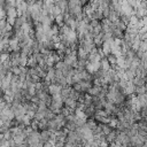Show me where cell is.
Wrapping results in <instances>:
<instances>
[{"instance_id":"cell-17","label":"cell","mask_w":147,"mask_h":147,"mask_svg":"<svg viewBox=\"0 0 147 147\" xmlns=\"http://www.w3.org/2000/svg\"><path fill=\"white\" fill-rule=\"evenodd\" d=\"M136 96H139V95H145L146 94V87L145 86H138L136 87Z\"/></svg>"},{"instance_id":"cell-24","label":"cell","mask_w":147,"mask_h":147,"mask_svg":"<svg viewBox=\"0 0 147 147\" xmlns=\"http://www.w3.org/2000/svg\"><path fill=\"white\" fill-rule=\"evenodd\" d=\"M34 115H36V111H32V110H28V111H26V116L30 117L31 119L34 118Z\"/></svg>"},{"instance_id":"cell-19","label":"cell","mask_w":147,"mask_h":147,"mask_svg":"<svg viewBox=\"0 0 147 147\" xmlns=\"http://www.w3.org/2000/svg\"><path fill=\"white\" fill-rule=\"evenodd\" d=\"M107 60H108V62L110 63V65H111V67L116 65V63H117V57H116V56H114L113 54H110L109 56H107Z\"/></svg>"},{"instance_id":"cell-16","label":"cell","mask_w":147,"mask_h":147,"mask_svg":"<svg viewBox=\"0 0 147 147\" xmlns=\"http://www.w3.org/2000/svg\"><path fill=\"white\" fill-rule=\"evenodd\" d=\"M54 23H55L56 25H59V26H62V25L64 24V15L61 14V15L56 16V17L54 18Z\"/></svg>"},{"instance_id":"cell-20","label":"cell","mask_w":147,"mask_h":147,"mask_svg":"<svg viewBox=\"0 0 147 147\" xmlns=\"http://www.w3.org/2000/svg\"><path fill=\"white\" fill-rule=\"evenodd\" d=\"M10 71L13 72V75L20 76V75H21V67H13V68L10 69Z\"/></svg>"},{"instance_id":"cell-26","label":"cell","mask_w":147,"mask_h":147,"mask_svg":"<svg viewBox=\"0 0 147 147\" xmlns=\"http://www.w3.org/2000/svg\"><path fill=\"white\" fill-rule=\"evenodd\" d=\"M2 125H3V122H2V121H1V119H0V127H1V126H2Z\"/></svg>"},{"instance_id":"cell-12","label":"cell","mask_w":147,"mask_h":147,"mask_svg":"<svg viewBox=\"0 0 147 147\" xmlns=\"http://www.w3.org/2000/svg\"><path fill=\"white\" fill-rule=\"evenodd\" d=\"M80 86H82V92L84 93V92H87L93 85H92V82H86V80H82L80 83Z\"/></svg>"},{"instance_id":"cell-9","label":"cell","mask_w":147,"mask_h":147,"mask_svg":"<svg viewBox=\"0 0 147 147\" xmlns=\"http://www.w3.org/2000/svg\"><path fill=\"white\" fill-rule=\"evenodd\" d=\"M74 114H75V116H76L77 118H79V119H83V121L87 122V118H88V117H87V115L85 114V111L79 110V109H75Z\"/></svg>"},{"instance_id":"cell-15","label":"cell","mask_w":147,"mask_h":147,"mask_svg":"<svg viewBox=\"0 0 147 147\" xmlns=\"http://www.w3.org/2000/svg\"><path fill=\"white\" fill-rule=\"evenodd\" d=\"M99 124H100V123H99ZM113 130H114V129H111L108 124H101V131H102V134H103V136L107 137Z\"/></svg>"},{"instance_id":"cell-5","label":"cell","mask_w":147,"mask_h":147,"mask_svg":"<svg viewBox=\"0 0 147 147\" xmlns=\"http://www.w3.org/2000/svg\"><path fill=\"white\" fill-rule=\"evenodd\" d=\"M77 105H78V101H75V100L71 99V98H68V99L64 100V106H65L67 108H69L71 111H72V110L75 111V109H77Z\"/></svg>"},{"instance_id":"cell-7","label":"cell","mask_w":147,"mask_h":147,"mask_svg":"<svg viewBox=\"0 0 147 147\" xmlns=\"http://www.w3.org/2000/svg\"><path fill=\"white\" fill-rule=\"evenodd\" d=\"M55 5L60 7V9L62 10V14H63V15H65V14L68 13V1L60 0V1H56Z\"/></svg>"},{"instance_id":"cell-1","label":"cell","mask_w":147,"mask_h":147,"mask_svg":"<svg viewBox=\"0 0 147 147\" xmlns=\"http://www.w3.org/2000/svg\"><path fill=\"white\" fill-rule=\"evenodd\" d=\"M121 15L125 16H132L134 15V8H132L127 1H122V8H121Z\"/></svg>"},{"instance_id":"cell-18","label":"cell","mask_w":147,"mask_h":147,"mask_svg":"<svg viewBox=\"0 0 147 147\" xmlns=\"http://www.w3.org/2000/svg\"><path fill=\"white\" fill-rule=\"evenodd\" d=\"M61 14H62V10L60 9V7L56 6V5H54V7H53V9H52V16L55 18L56 16H59V15H61Z\"/></svg>"},{"instance_id":"cell-10","label":"cell","mask_w":147,"mask_h":147,"mask_svg":"<svg viewBox=\"0 0 147 147\" xmlns=\"http://www.w3.org/2000/svg\"><path fill=\"white\" fill-rule=\"evenodd\" d=\"M117 133H118V131L117 130H113L107 137H106V140H107V142L108 144H113L115 140H116V137H117Z\"/></svg>"},{"instance_id":"cell-8","label":"cell","mask_w":147,"mask_h":147,"mask_svg":"<svg viewBox=\"0 0 147 147\" xmlns=\"http://www.w3.org/2000/svg\"><path fill=\"white\" fill-rule=\"evenodd\" d=\"M146 78H144V77H140V76H136L134 77V79H133V84H134V86L136 87H138V86H145L146 85Z\"/></svg>"},{"instance_id":"cell-2","label":"cell","mask_w":147,"mask_h":147,"mask_svg":"<svg viewBox=\"0 0 147 147\" xmlns=\"http://www.w3.org/2000/svg\"><path fill=\"white\" fill-rule=\"evenodd\" d=\"M62 86L59 85V84H51L48 86V94L51 96L53 95H56V94H61V91H62Z\"/></svg>"},{"instance_id":"cell-25","label":"cell","mask_w":147,"mask_h":147,"mask_svg":"<svg viewBox=\"0 0 147 147\" xmlns=\"http://www.w3.org/2000/svg\"><path fill=\"white\" fill-rule=\"evenodd\" d=\"M6 107V102L3 101V102H0V114L2 113V110H3V108Z\"/></svg>"},{"instance_id":"cell-4","label":"cell","mask_w":147,"mask_h":147,"mask_svg":"<svg viewBox=\"0 0 147 147\" xmlns=\"http://www.w3.org/2000/svg\"><path fill=\"white\" fill-rule=\"evenodd\" d=\"M87 93L91 95V96H93V98H95V96H99L101 93H102V87L101 86H96V85H93L88 91H87Z\"/></svg>"},{"instance_id":"cell-21","label":"cell","mask_w":147,"mask_h":147,"mask_svg":"<svg viewBox=\"0 0 147 147\" xmlns=\"http://www.w3.org/2000/svg\"><path fill=\"white\" fill-rule=\"evenodd\" d=\"M30 126L32 127V130H33V131H38V129H39V122H37V121L32 119V122H31V125H30Z\"/></svg>"},{"instance_id":"cell-14","label":"cell","mask_w":147,"mask_h":147,"mask_svg":"<svg viewBox=\"0 0 147 147\" xmlns=\"http://www.w3.org/2000/svg\"><path fill=\"white\" fill-rule=\"evenodd\" d=\"M70 90H71V87H69V86H65V87L62 88V91H61V96H62L63 101L70 96Z\"/></svg>"},{"instance_id":"cell-6","label":"cell","mask_w":147,"mask_h":147,"mask_svg":"<svg viewBox=\"0 0 147 147\" xmlns=\"http://www.w3.org/2000/svg\"><path fill=\"white\" fill-rule=\"evenodd\" d=\"M51 131L49 130H42L40 131V141L42 144H46V142H49L51 140Z\"/></svg>"},{"instance_id":"cell-23","label":"cell","mask_w":147,"mask_h":147,"mask_svg":"<svg viewBox=\"0 0 147 147\" xmlns=\"http://www.w3.org/2000/svg\"><path fill=\"white\" fill-rule=\"evenodd\" d=\"M72 90H75L76 92L82 93V86H80V84H79V83H78V84H74V85H72Z\"/></svg>"},{"instance_id":"cell-13","label":"cell","mask_w":147,"mask_h":147,"mask_svg":"<svg viewBox=\"0 0 147 147\" xmlns=\"http://www.w3.org/2000/svg\"><path fill=\"white\" fill-rule=\"evenodd\" d=\"M86 125H87V127L90 129V130H92V131H94L96 127H98V123H96V121L94 119V118H90V119H87V122H86Z\"/></svg>"},{"instance_id":"cell-11","label":"cell","mask_w":147,"mask_h":147,"mask_svg":"<svg viewBox=\"0 0 147 147\" xmlns=\"http://www.w3.org/2000/svg\"><path fill=\"white\" fill-rule=\"evenodd\" d=\"M100 63H101V70H103V71H108V70L111 69V65H110V63L108 62L107 57H103V59L101 60Z\"/></svg>"},{"instance_id":"cell-22","label":"cell","mask_w":147,"mask_h":147,"mask_svg":"<svg viewBox=\"0 0 147 147\" xmlns=\"http://www.w3.org/2000/svg\"><path fill=\"white\" fill-rule=\"evenodd\" d=\"M6 24H7V20H6V18H2V20H0V31L5 32V28H6Z\"/></svg>"},{"instance_id":"cell-3","label":"cell","mask_w":147,"mask_h":147,"mask_svg":"<svg viewBox=\"0 0 147 147\" xmlns=\"http://www.w3.org/2000/svg\"><path fill=\"white\" fill-rule=\"evenodd\" d=\"M77 59L79 61H87L88 60V53L80 46H78V49H77Z\"/></svg>"}]
</instances>
